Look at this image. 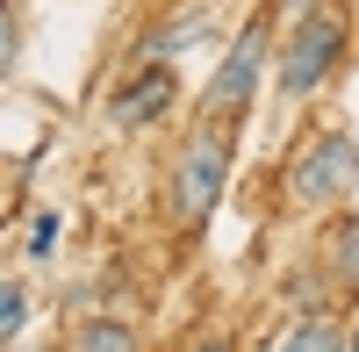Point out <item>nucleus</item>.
<instances>
[{
    "label": "nucleus",
    "mask_w": 359,
    "mask_h": 352,
    "mask_svg": "<svg viewBox=\"0 0 359 352\" xmlns=\"http://www.w3.org/2000/svg\"><path fill=\"white\" fill-rule=\"evenodd\" d=\"M223 187H230V137H223V123H201L187 144H180V158H172V223L201 230L216 216Z\"/></svg>",
    "instance_id": "nucleus-1"
},
{
    "label": "nucleus",
    "mask_w": 359,
    "mask_h": 352,
    "mask_svg": "<svg viewBox=\"0 0 359 352\" xmlns=\"http://www.w3.org/2000/svg\"><path fill=\"white\" fill-rule=\"evenodd\" d=\"M359 180V144L345 130H323L302 158L287 165V194L302 201V209H331V201H345Z\"/></svg>",
    "instance_id": "nucleus-2"
},
{
    "label": "nucleus",
    "mask_w": 359,
    "mask_h": 352,
    "mask_svg": "<svg viewBox=\"0 0 359 352\" xmlns=\"http://www.w3.org/2000/svg\"><path fill=\"white\" fill-rule=\"evenodd\" d=\"M338 57H345V22L316 8V15L294 22V36H287V50H280V86L302 101V94H316V86L338 72Z\"/></svg>",
    "instance_id": "nucleus-3"
},
{
    "label": "nucleus",
    "mask_w": 359,
    "mask_h": 352,
    "mask_svg": "<svg viewBox=\"0 0 359 352\" xmlns=\"http://www.w3.org/2000/svg\"><path fill=\"white\" fill-rule=\"evenodd\" d=\"M259 57H266V15H252L245 29H237V50L216 65V79H208V94H201V123H230V108L252 101Z\"/></svg>",
    "instance_id": "nucleus-4"
},
{
    "label": "nucleus",
    "mask_w": 359,
    "mask_h": 352,
    "mask_svg": "<svg viewBox=\"0 0 359 352\" xmlns=\"http://www.w3.org/2000/svg\"><path fill=\"white\" fill-rule=\"evenodd\" d=\"M172 94H180V86H172V65H137V72L108 94V115H115L123 130H144V123H158V115L172 108Z\"/></svg>",
    "instance_id": "nucleus-5"
},
{
    "label": "nucleus",
    "mask_w": 359,
    "mask_h": 352,
    "mask_svg": "<svg viewBox=\"0 0 359 352\" xmlns=\"http://www.w3.org/2000/svg\"><path fill=\"white\" fill-rule=\"evenodd\" d=\"M280 352H345V331L323 324V316H309V324H294V331L280 338Z\"/></svg>",
    "instance_id": "nucleus-6"
},
{
    "label": "nucleus",
    "mask_w": 359,
    "mask_h": 352,
    "mask_svg": "<svg viewBox=\"0 0 359 352\" xmlns=\"http://www.w3.org/2000/svg\"><path fill=\"white\" fill-rule=\"evenodd\" d=\"M72 352H137V338H130V324H115V316H94Z\"/></svg>",
    "instance_id": "nucleus-7"
},
{
    "label": "nucleus",
    "mask_w": 359,
    "mask_h": 352,
    "mask_svg": "<svg viewBox=\"0 0 359 352\" xmlns=\"http://www.w3.org/2000/svg\"><path fill=\"white\" fill-rule=\"evenodd\" d=\"M29 324V295H22V280H0V352H8Z\"/></svg>",
    "instance_id": "nucleus-8"
},
{
    "label": "nucleus",
    "mask_w": 359,
    "mask_h": 352,
    "mask_svg": "<svg viewBox=\"0 0 359 352\" xmlns=\"http://www.w3.org/2000/svg\"><path fill=\"white\" fill-rule=\"evenodd\" d=\"M331 252H338V266L359 280V216H338L331 223Z\"/></svg>",
    "instance_id": "nucleus-9"
},
{
    "label": "nucleus",
    "mask_w": 359,
    "mask_h": 352,
    "mask_svg": "<svg viewBox=\"0 0 359 352\" xmlns=\"http://www.w3.org/2000/svg\"><path fill=\"white\" fill-rule=\"evenodd\" d=\"M15 43H22V29H15V15H8V0H0V79L15 72Z\"/></svg>",
    "instance_id": "nucleus-10"
},
{
    "label": "nucleus",
    "mask_w": 359,
    "mask_h": 352,
    "mask_svg": "<svg viewBox=\"0 0 359 352\" xmlns=\"http://www.w3.org/2000/svg\"><path fill=\"white\" fill-rule=\"evenodd\" d=\"M50 245H57V216H36V230H29V252H36V259H43Z\"/></svg>",
    "instance_id": "nucleus-11"
},
{
    "label": "nucleus",
    "mask_w": 359,
    "mask_h": 352,
    "mask_svg": "<svg viewBox=\"0 0 359 352\" xmlns=\"http://www.w3.org/2000/svg\"><path fill=\"white\" fill-rule=\"evenodd\" d=\"M280 8H287L294 22H302V15H316V0H280Z\"/></svg>",
    "instance_id": "nucleus-12"
},
{
    "label": "nucleus",
    "mask_w": 359,
    "mask_h": 352,
    "mask_svg": "<svg viewBox=\"0 0 359 352\" xmlns=\"http://www.w3.org/2000/svg\"><path fill=\"white\" fill-rule=\"evenodd\" d=\"M345 345H352V352H359V331H352V338H345Z\"/></svg>",
    "instance_id": "nucleus-13"
}]
</instances>
